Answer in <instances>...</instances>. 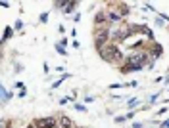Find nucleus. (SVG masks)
Wrapping results in <instances>:
<instances>
[{"mask_svg": "<svg viewBox=\"0 0 169 128\" xmlns=\"http://www.w3.org/2000/svg\"><path fill=\"white\" fill-rule=\"evenodd\" d=\"M10 34H12V29L8 27V29H6V33H4V40H8V38H10Z\"/></svg>", "mask_w": 169, "mask_h": 128, "instance_id": "obj_7", "label": "nucleus"}, {"mask_svg": "<svg viewBox=\"0 0 169 128\" xmlns=\"http://www.w3.org/2000/svg\"><path fill=\"white\" fill-rule=\"evenodd\" d=\"M60 124H62V128H73L69 117H62V119H60Z\"/></svg>", "mask_w": 169, "mask_h": 128, "instance_id": "obj_4", "label": "nucleus"}, {"mask_svg": "<svg viewBox=\"0 0 169 128\" xmlns=\"http://www.w3.org/2000/svg\"><path fill=\"white\" fill-rule=\"evenodd\" d=\"M106 17H108V15H106L104 12H98V13H96V17H94V21H96V23H104V21H106Z\"/></svg>", "mask_w": 169, "mask_h": 128, "instance_id": "obj_5", "label": "nucleus"}, {"mask_svg": "<svg viewBox=\"0 0 169 128\" xmlns=\"http://www.w3.org/2000/svg\"><path fill=\"white\" fill-rule=\"evenodd\" d=\"M35 124L39 128H54L56 126V121L52 119V117H46V119H37Z\"/></svg>", "mask_w": 169, "mask_h": 128, "instance_id": "obj_3", "label": "nucleus"}, {"mask_svg": "<svg viewBox=\"0 0 169 128\" xmlns=\"http://www.w3.org/2000/svg\"><path fill=\"white\" fill-rule=\"evenodd\" d=\"M108 37H110V31L106 29V27H102V29H96V33H94V42H96V46H102L106 44V40H108Z\"/></svg>", "mask_w": 169, "mask_h": 128, "instance_id": "obj_2", "label": "nucleus"}, {"mask_svg": "<svg viewBox=\"0 0 169 128\" xmlns=\"http://www.w3.org/2000/svg\"><path fill=\"white\" fill-rule=\"evenodd\" d=\"M102 54H104V58L108 59V61H121V59H123V54H121V50L115 44H108L104 48Z\"/></svg>", "mask_w": 169, "mask_h": 128, "instance_id": "obj_1", "label": "nucleus"}, {"mask_svg": "<svg viewBox=\"0 0 169 128\" xmlns=\"http://www.w3.org/2000/svg\"><path fill=\"white\" fill-rule=\"evenodd\" d=\"M75 6H77V2H67V4H65V8H63V10H65V13H69V12H71V10L75 8Z\"/></svg>", "mask_w": 169, "mask_h": 128, "instance_id": "obj_6", "label": "nucleus"}]
</instances>
